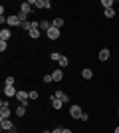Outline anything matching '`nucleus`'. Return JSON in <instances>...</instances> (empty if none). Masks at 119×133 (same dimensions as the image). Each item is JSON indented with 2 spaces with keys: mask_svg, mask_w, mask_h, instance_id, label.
I'll use <instances>...</instances> for the list:
<instances>
[{
  "mask_svg": "<svg viewBox=\"0 0 119 133\" xmlns=\"http://www.w3.org/2000/svg\"><path fill=\"white\" fill-rule=\"evenodd\" d=\"M10 105H8V101H0V119H8L10 117Z\"/></svg>",
  "mask_w": 119,
  "mask_h": 133,
  "instance_id": "nucleus-1",
  "label": "nucleus"
},
{
  "mask_svg": "<svg viewBox=\"0 0 119 133\" xmlns=\"http://www.w3.org/2000/svg\"><path fill=\"white\" fill-rule=\"evenodd\" d=\"M16 99L22 103V105H28V101H30V91H24V89H20L16 94Z\"/></svg>",
  "mask_w": 119,
  "mask_h": 133,
  "instance_id": "nucleus-2",
  "label": "nucleus"
},
{
  "mask_svg": "<svg viewBox=\"0 0 119 133\" xmlns=\"http://www.w3.org/2000/svg\"><path fill=\"white\" fill-rule=\"evenodd\" d=\"M81 115H83V109L79 105H72L69 107V117H74V119H81Z\"/></svg>",
  "mask_w": 119,
  "mask_h": 133,
  "instance_id": "nucleus-3",
  "label": "nucleus"
},
{
  "mask_svg": "<svg viewBox=\"0 0 119 133\" xmlns=\"http://www.w3.org/2000/svg\"><path fill=\"white\" fill-rule=\"evenodd\" d=\"M0 127H2V131H14L16 129L10 119H0Z\"/></svg>",
  "mask_w": 119,
  "mask_h": 133,
  "instance_id": "nucleus-4",
  "label": "nucleus"
},
{
  "mask_svg": "<svg viewBox=\"0 0 119 133\" xmlns=\"http://www.w3.org/2000/svg\"><path fill=\"white\" fill-rule=\"evenodd\" d=\"M6 24H8V26H22V22H20L18 14H14V16H8V18H6Z\"/></svg>",
  "mask_w": 119,
  "mask_h": 133,
  "instance_id": "nucleus-5",
  "label": "nucleus"
},
{
  "mask_svg": "<svg viewBox=\"0 0 119 133\" xmlns=\"http://www.w3.org/2000/svg\"><path fill=\"white\" fill-rule=\"evenodd\" d=\"M52 78H54V82H62V79H64V70H62V68L54 70V72H52Z\"/></svg>",
  "mask_w": 119,
  "mask_h": 133,
  "instance_id": "nucleus-6",
  "label": "nucleus"
},
{
  "mask_svg": "<svg viewBox=\"0 0 119 133\" xmlns=\"http://www.w3.org/2000/svg\"><path fill=\"white\" fill-rule=\"evenodd\" d=\"M4 94H6V97H16V88L14 85H4Z\"/></svg>",
  "mask_w": 119,
  "mask_h": 133,
  "instance_id": "nucleus-7",
  "label": "nucleus"
},
{
  "mask_svg": "<svg viewBox=\"0 0 119 133\" xmlns=\"http://www.w3.org/2000/svg\"><path fill=\"white\" fill-rule=\"evenodd\" d=\"M46 34H48V38H50V40H58V38H60V30H58V28H54V26H52Z\"/></svg>",
  "mask_w": 119,
  "mask_h": 133,
  "instance_id": "nucleus-8",
  "label": "nucleus"
},
{
  "mask_svg": "<svg viewBox=\"0 0 119 133\" xmlns=\"http://www.w3.org/2000/svg\"><path fill=\"white\" fill-rule=\"evenodd\" d=\"M109 56H111V52H109L107 48H101V50H99V62H107Z\"/></svg>",
  "mask_w": 119,
  "mask_h": 133,
  "instance_id": "nucleus-9",
  "label": "nucleus"
},
{
  "mask_svg": "<svg viewBox=\"0 0 119 133\" xmlns=\"http://www.w3.org/2000/svg\"><path fill=\"white\" fill-rule=\"evenodd\" d=\"M8 38H12L10 28H2V30H0V40H2V42H6Z\"/></svg>",
  "mask_w": 119,
  "mask_h": 133,
  "instance_id": "nucleus-10",
  "label": "nucleus"
},
{
  "mask_svg": "<svg viewBox=\"0 0 119 133\" xmlns=\"http://www.w3.org/2000/svg\"><path fill=\"white\" fill-rule=\"evenodd\" d=\"M38 28H40V32H42V30H44V32H48V30L52 28V22H50V20H40Z\"/></svg>",
  "mask_w": 119,
  "mask_h": 133,
  "instance_id": "nucleus-11",
  "label": "nucleus"
},
{
  "mask_svg": "<svg viewBox=\"0 0 119 133\" xmlns=\"http://www.w3.org/2000/svg\"><path fill=\"white\" fill-rule=\"evenodd\" d=\"M20 12L28 16L30 12H32V4H30V2H22V4H20Z\"/></svg>",
  "mask_w": 119,
  "mask_h": 133,
  "instance_id": "nucleus-12",
  "label": "nucleus"
},
{
  "mask_svg": "<svg viewBox=\"0 0 119 133\" xmlns=\"http://www.w3.org/2000/svg\"><path fill=\"white\" fill-rule=\"evenodd\" d=\"M54 97H58L60 101H69L68 94H66V91H62V89H60V91H56V94H54Z\"/></svg>",
  "mask_w": 119,
  "mask_h": 133,
  "instance_id": "nucleus-13",
  "label": "nucleus"
},
{
  "mask_svg": "<svg viewBox=\"0 0 119 133\" xmlns=\"http://www.w3.org/2000/svg\"><path fill=\"white\" fill-rule=\"evenodd\" d=\"M36 8H52V2L50 0H38V2H36Z\"/></svg>",
  "mask_w": 119,
  "mask_h": 133,
  "instance_id": "nucleus-14",
  "label": "nucleus"
},
{
  "mask_svg": "<svg viewBox=\"0 0 119 133\" xmlns=\"http://www.w3.org/2000/svg\"><path fill=\"white\" fill-rule=\"evenodd\" d=\"M62 105H64V101H60L58 97L52 95V107H54V109H62Z\"/></svg>",
  "mask_w": 119,
  "mask_h": 133,
  "instance_id": "nucleus-15",
  "label": "nucleus"
},
{
  "mask_svg": "<svg viewBox=\"0 0 119 133\" xmlns=\"http://www.w3.org/2000/svg\"><path fill=\"white\" fill-rule=\"evenodd\" d=\"M26 107H28V105H22V103H20V105L16 107V115L18 117H24V115H26Z\"/></svg>",
  "mask_w": 119,
  "mask_h": 133,
  "instance_id": "nucleus-16",
  "label": "nucleus"
},
{
  "mask_svg": "<svg viewBox=\"0 0 119 133\" xmlns=\"http://www.w3.org/2000/svg\"><path fill=\"white\" fill-rule=\"evenodd\" d=\"M28 34H30V38H34V40H36V38H40V28H38V26H34Z\"/></svg>",
  "mask_w": 119,
  "mask_h": 133,
  "instance_id": "nucleus-17",
  "label": "nucleus"
},
{
  "mask_svg": "<svg viewBox=\"0 0 119 133\" xmlns=\"http://www.w3.org/2000/svg\"><path fill=\"white\" fill-rule=\"evenodd\" d=\"M52 26H54V28H58V30H60V28L64 26V18H56V20L52 22Z\"/></svg>",
  "mask_w": 119,
  "mask_h": 133,
  "instance_id": "nucleus-18",
  "label": "nucleus"
},
{
  "mask_svg": "<svg viewBox=\"0 0 119 133\" xmlns=\"http://www.w3.org/2000/svg\"><path fill=\"white\" fill-rule=\"evenodd\" d=\"M81 76H83V79H91V78H93V72H91V70H87V68H85L83 72H81Z\"/></svg>",
  "mask_w": 119,
  "mask_h": 133,
  "instance_id": "nucleus-19",
  "label": "nucleus"
},
{
  "mask_svg": "<svg viewBox=\"0 0 119 133\" xmlns=\"http://www.w3.org/2000/svg\"><path fill=\"white\" fill-rule=\"evenodd\" d=\"M58 64H60V68H66L69 64V60H68V56H62V58H60V62H58Z\"/></svg>",
  "mask_w": 119,
  "mask_h": 133,
  "instance_id": "nucleus-20",
  "label": "nucleus"
},
{
  "mask_svg": "<svg viewBox=\"0 0 119 133\" xmlns=\"http://www.w3.org/2000/svg\"><path fill=\"white\" fill-rule=\"evenodd\" d=\"M50 58H52V62H60L62 54H60V52H52V54H50Z\"/></svg>",
  "mask_w": 119,
  "mask_h": 133,
  "instance_id": "nucleus-21",
  "label": "nucleus"
},
{
  "mask_svg": "<svg viewBox=\"0 0 119 133\" xmlns=\"http://www.w3.org/2000/svg\"><path fill=\"white\" fill-rule=\"evenodd\" d=\"M101 6H105V10H107V8H113V0H101Z\"/></svg>",
  "mask_w": 119,
  "mask_h": 133,
  "instance_id": "nucleus-22",
  "label": "nucleus"
},
{
  "mask_svg": "<svg viewBox=\"0 0 119 133\" xmlns=\"http://www.w3.org/2000/svg\"><path fill=\"white\" fill-rule=\"evenodd\" d=\"M103 14H105V18H113V16H115V10H113V8H107Z\"/></svg>",
  "mask_w": 119,
  "mask_h": 133,
  "instance_id": "nucleus-23",
  "label": "nucleus"
},
{
  "mask_svg": "<svg viewBox=\"0 0 119 133\" xmlns=\"http://www.w3.org/2000/svg\"><path fill=\"white\" fill-rule=\"evenodd\" d=\"M6 50H8V44H6V42H2V40H0V52L4 54Z\"/></svg>",
  "mask_w": 119,
  "mask_h": 133,
  "instance_id": "nucleus-24",
  "label": "nucleus"
},
{
  "mask_svg": "<svg viewBox=\"0 0 119 133\" xmlns=\"http://www.w3.org/2000/svg\"><path fill=\"white\" fill-rule=\"evenodd\" d=\"M54 82V78H52V74H48V76H44V83H52Z\"/></svg>",
  "mask_w": 119,
  "mask_h": 133,
  "instance_id": "nucleus-25",
  "label": "nucleus"
},
{
  "mask_svg": "<svg viewBox=\"0 0 119 133\" xmlns=\"http://www.w3.org/2000/svg\"><path fill=\"white\" fill-rule=\"evenodd\" d=\"M18 18H20V22H28V16H26V14H22V12L18 14Z\"/></svg>",
  "mask_w": 119,
  "mask_h": 133,
  "instance_id": "nucleus-26",
  "label": "nucleus"
},
{
  "mask_svg": "<svg viewBox=\"0 0 119 133\" xmlns=\"http://www.w3.org/2000/svg\"><path fill=\"white\" fill-rule=\"evenodd\" d=\"M6 85H14V78H12V76H10V78H6Z\"/></svg>",
  "mask_w": 119,
  "mask_h": 133,
  "instance_id": "nucleus-27",
  "label": "nucleus"
},
{
  "mask_svg": "<svg viewBox=\"0 0 119 133\" xmlns=\"http://www.w3.org/2000/svg\"><path fill=\"white\" fill-rule=\"evenodd\" d=\"M30 99H38V91H30Z\"/></svg>",
  "mask_w": 119,
  "mask_h": 133,
  "instance_id": "nucleus-28",
  "label": "nucleus"
},
{
  "mask_svg": "<svg viewBox=\"0 0 119 133\" xmlns=\"http://www.w3.org/2000/svg\"><path fill=\"white\" fill-rule=\"evenodd\" d=\"M62 131H64L62 127H54V129H52V133H62Z\"/></svg>",
  "mask_w": 119,
  "mask_h": 133,
  "instance_id": "nucleus-29",
  "label": "nucleus"
},
{
  "mask_svg": "<svg viewBox=\"0 0 119 133\" xmlns=\"http://www.w3.org/2000/svg\"><path fill=\"white\" fill-rule=\"evenodd\" d=\"M62 133H72V129H64V131Z\"/></svg>",
  "mask_w": 119,
  "mask_h": 133,
  "instance_id": "nucleus-30",
  "label": "nucleus"
},
{
  "mask_svg": "<svg viewBox=\"0 0 119 133\" xmlns=\"http://www.w3.org/2000/svg\"><path fill=\"white\" fill-rule=\"evenodd\" d=\"M115 133H119V125H117V127H115Z\"/></svg>",
  "mask_w": 119,
  "mask_h": 133,
  "instance_id": "nucleus-31",
  "label": "nucleus"
},
{
  "mask_svg": "<svg viewBox=\"0 0 119 133\" xmlns=\"http://www.w3.org/2000/svg\"><path fill=\"white\" fill-rule=\"evenodd\" d=\"M42 133H52V131H42Z\"/></svg>",
  "mask_w": 119,
  "mask_h": 133,
  "instance_id": "nucleus-32",
  "label": "nucleus"
},
{
  "mask_svg": "<svg viewBox=\"0 0 119 133\" xmlns=\"http://www.w3.org/2000/svg\"><path fill=\"white\" fill-rule=\"evenodd\" d=\"M117 113H119V109H117Z\"/></svg>",
  "mask_w": 119,
  "mask_h": 133,
  "instance_id": "nucleus-33",
  "label": "nucleus"
}]
</instances>
